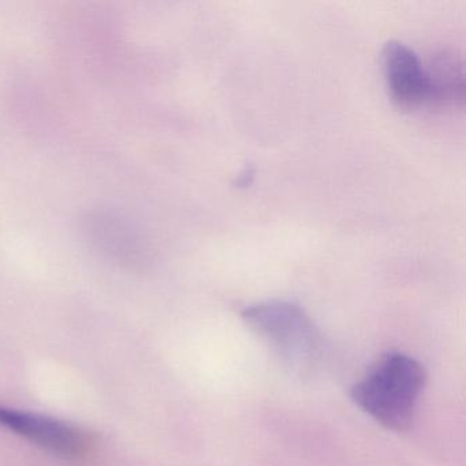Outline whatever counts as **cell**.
<instances>
[{
	"label": "cell",
	"instance_id": "obj_1",
	"mask_svg": "<svg viewBox=\"0 0 466 466\" xmlns=\"http://www.w3.org/2000/svg\"><path fill=\"white\" fill-rule=\"evenodd\" d=\"M425 381L427 373L417 360L389 351L351 387L350 397L379 424L400 432L413 422Z\"/></svg>",
	"mask_w": 466,
	"mask_h": 466
},
{
	"label": "cell",
	"instance_id": "obj_2",
	"mask_svg": "<svg viewBox=\"0 0 466 466\" xmlns=\"http://www.w3.org/2000/svg\"><path fill=\"white\" fill-rule=\"evenodd\" d=\"M242 319L296 375H312L320 364L323 338L299 305L280 299L258 302L242 310Z\"/></svg>",
	"mask_w": 466,
	"mask_h": 466
},
{
	"label": "cell",
	"instance_id": "obj_3",
	"mask_svg": "<svg viewBox=\"0 0 466 466\" xmlns=\"http://www.w3.org/2000/svg\"><path fill=\"white\" fill-rule=\"evenodd\" d=\"M0 427L65 460H86L96 449L88 431L36 411L0 405Z\"/></svg>",
	"mask_w": 466,
	"mask_h": 466
},
{
	"label": "cell",
	"instance_id": "obj_4",
	"mask_svg": "<svg viewBox=\"0 0 466 466\" xmlns=\"http://www.w3.org/2000/svg\"><path fill=\"white\" fill-rule=\"evenodd\" d=\"M384 80L392 100L402 107L433 102L430 73L417 54L400 42H389L381 51Z\"/></svg>",
	"mask_w": 466,
	"mask_h": 466
}]
</instances>
